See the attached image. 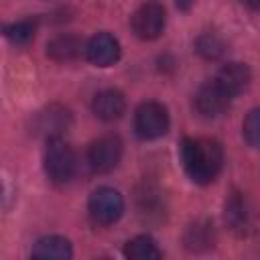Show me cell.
<instances>
[{"label": "cell", "instance_id": "13", "mask_svg": "<svg viewBox=\"0 0 260 260\" xmlns=\"http://www.w3.org/2000/svg\"><path fill=\"white\" fill-rule=\"evenodd\" d=\"M83 47V41L75 35H61L55 37L49 45H47V55L55 61H73L79 57Z\"/></svg>", "mask_w": 260, "mask_h": 260}, {"label": "cell", "instance_id": "6", "mask_svg": "<svg viewBox=\"0 0 260 260\" xmlns=\"http://www.w3.org/2000/svg\"><path fill=\"white\" fill-rule=\"evenodd\" d=\"M122 158V140L114 134L100 136L87 150V162L95 173H110Z\"/></svg>", "mask_w": 260, "mask_h": 260}, {"label": "cell", "instance_id": "14", "mask_svg": "<svg viewBox=\"0 0 260 260\" xmlns=\"http://www.w3.org/2000/svg\"><path fill=\"white\" fill-rule=\"evenodd\" d=\"M126 258L130 260H158L162 252L158 250L156 242L150 236H136L132 238L124 248Z\"/></svg>", "mask_w": 260, "mask_h": 260}, {"label": "cell", "instance_id": "18", "mask_svg": "<svg viewBox=\"0 0 260 260\" xmlns=\"http://www.w3.org/2000/svg\"><path fill=\"white\" fill-rule=\"evenodd\" d=\"M225 221H228L234 230L244 228L246 221H248V207H246V201H244L238 193H234V195L230 197V201L225 203Z\"/></svg>", "mask_w": 260, "mask_h": 260}, {"label": "cell", "instance_id": "7", "mask_svg": "<svg viewBox=\"0 0 260 260\" xmlns=\"http://www.w3.org/2000/svg\"><path fill=\"white\" fill-rule=\"evenodd\" d=\"M230 102H232V98L215 81H209L199 87V91L195 95V110L203 118H217L230 108Z\"/></svg>", "mask_w": 260, "mask_h": 260}, {"label": "cell", "instance_id": "5", "mask_svg": "<svg viewBox=\"0 0 260 260\" xmlns=\"http://www.w3.org/2000/svg\"><path fill=\"white\" fill-rule=\"evenodd\" d=\"M165 24H167V12H165V6L158 2H144L130 16V26L134 35L144 41H152L160 37V32L165 30Z\"/></svg>", "mask_w": 260, "mask_h": 260}, {"label": "cell", "instance_id": "9", "mask_svg": "<svg viewBox=\"0 0 260 260\" xmlns=\"http://www.w3.org/2000/svg\"><path fill=\"white\" fill-rule=\"evenodd\" d=\"M250 79H252V73H250L248 65H244V63H228V65H223L217 71V75H215L213 81L230 98H236L238 93H242L248 87Z\"/></svg>", "mask_w": 260, "mask_h": 260}, {"label": "cell", "instance_id": "16", "mask_svg": "<svg viewBox=\"0 0 260 260\" xmlns=\"http://www.w3.org/2000/svg\"><path fill=\"white\" fill-rule=\"evenodd\" d=\"M195 51L203 57V59H209V61H215L219 59L223 53H225V43L219 35L215 32H203L197 37L195 41Z\"/></svg>", "mask_w": 260, "mask_h": 260}, {"label": "cell", "instance_id": "8", "mask_svg": "<svg viewBox=\"0 0 260 260\" xmlns=\"http://www.w3.org/2000/svg\"><path fill=\"white\" fill-rule=\"evenodd\" d=\"M85 57L89 63H93L98 67L114 65L120 59V43L110 32H98L87 41Z\"/></svg>", "mask_w": 260, "mask_h": 260}, {"label": "cell", "instance_id": "1", "mask_svg": "<svg viewBox=\"0 0 260 260\" xmlns=\"http://www.w3.org/2000/svg\"><path fill=\"white\" fill-rule=\"evenodd\" d=\"M181 158L191 181L207 185L221 171L223 150L213 138H185L181 146Z\"/></svg>", "mask_w": 260, "mask_h": 260}, {"label": "cell", "instance_id": "20", "mask_svg": "<svg viewBox=\"0 0 260 260\" xmlns=\"http://www.w3.org/2000/svg\"><path fill=\"white\" fill-rule=\"evenodd\" d=\"M191 4H193V0H177V6H179L181 10H189Z\"/></svg>", "mask_w": 260, "mask_h": 260}, {"label": "cell", "instance_id": "11", "mask_svg": "<svg viewBox=\"0 0 260 260\" xmlns=\"http://www.w3.org/2000/svg\"><path fill=\"white\" fill-rule=\"evenodd\" d=\"M69 120H71V114L65 108L49 106L47 110L39 112V116L35 120V128L39 134H43L47 138H55L69 126Z\"/></svg>", "mask_w": 260, "mask_h": 260}, {"label": "cell", "instance_id": "3", "mask_svg": "<svg viewBox=\"0 0 260 260\" xmlns=\"http://www.w3.org/2000/svg\"><path fill=\"white\" fill-rule=\"evenodd\" d=\"M87 211L98 225H112L124 213V199L116 189L100 187L89 195Z\"/></svg>", "mask_w": 260, "mask_h": 260}, {"label": "cell", "instance_id": "2", "mask_svg": "<svg viewBox=\"0 0 260 260\" xmlns=\"http://www.w3.org/2000/svg\"><path fill=\"white\" fill-rule=\"evenodd\" d=\"M75 169H77V158H75L73 148L65 140H61L59 136L49 138L47 148H45V173H47V177L53 183L63 185V183H69L73 179Z\"/></svg>", "mask_w": 260, "mask_h": 260}, {"label": "cell", "instance_id": "10", "mask_svg": "<svg viewBox=\"0 0 260 260\" xmlns=\"http://www.w3.org/2000/svg\"><path fill=\"white\" fill-rule=\"evenodd\" d=\"M91 110L100 120L114 122L124 114L126 100L118 89H104V91L95 93V98L91 102Z\"/></svg>", "mask_w": 260, "mask_h": 260}, {"label": "cell", "instance_id": "12", "mask_svg": "<svg viewBox=\"0 0 260 260\" xmlns=\"http://www.w3.org/2000/svg\"><path fill=\"white\" fill-rule=\"evenodd\" d=\"M73 256L69 240L61 236H45L37 240L32 246V258H53V260H69Z\"/></svg>", "mask_w": 260, "mask_h": 260}, {"label": "cell", "instance_id": "19", "mask_svg": "<svg viewBox=\"0 0 260 260\" xmlns=\"http://www.w3.org/2000/svg\"><path fill=\"white\" fill-rule=\"evenodd\" d=\"M244 138L252 148L260 150V108H254L244 120Z\"/></svg>", "mask_w": 260, "mask_h": 260}, {"label": "cell", "instance_id": "21", "mask_svg": "<svg viewBox=\"0 0 260 260\" xmlns=\"http://www.w3.org/2000/svg\"><path fill=\"white\" fill-rule=\"evenodd\" d=\"M246 2H248V6H250V8L260 10V0H246Z\"/></svg>", "mask_w": 260, "mask_h": 260}, {"label": "cell", "instance_id": "15", "mask_svg": "<svg viewBox=\"0 0 260 260\" xmlns=\"http://www.w3.org/2000/svg\"><path fill=\"white\" fill-rule=\"evenodd\" d=\"M213 225L207 223V221H197L193 223L187 234H185V244L189 250H205V248H211L213 246Z\"/></svg>", "mask_w": 260, "mask_h": 260}, {"label": "cell", "instance_id": "4", "mask_svg": "<svg viewBox=\"0 0 260 260\" xmlns=\"http://www.w3.org/2000/svg\"><path fill=\"white\" fill-rule=\"evenodd\" d=\"M134 130L142 140H154L169 130V112L158 102H144L134 114Z\"/></svg>", "mask_w": 260, "mask_h": 260}, {"label": "cell", "instance_id": "17", "mask_svg": "<svg viewBox=\"0 0 260 260\" xmlns=\"http://www.w3.org/2000/svg\"><path fill=\"white\" fill-rule=\"evenodd\" d=\"M35 32H37V20H32V18L16 20V22H12L4 28L6 39L14 45H26L35 37Z\"/></svg>", "mask_w": 260, "mask_h": 260}]
</instances>
